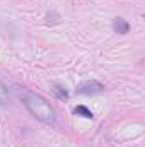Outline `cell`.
Segmentation results:
<instances>
[{"instance_id":"obj_1","label":"cell","mask_w":145,"mask_h":147,"mask_svg":"<svg viewBox=\"0 0 145 147\" xmlns=\"http://www.w3.org/2000/svg\"><path fill=\"white\" fill-rule=\"evenodd\" d=\"M22 103L36 120L43 121V123H48V125L55 123V120H56L55 110L43 96H39L36 92H31V91H26L22 94Z\"/></svg>"},{"instance_id":"obj_2","label":"cell","mask_w":145,"mask_h":147,"mask_svg":"<svg viewBox=\"0 0 145 147\" xmlns=\"http://www.w3.org/2000/svg\"><path fill=\"white\" fill-rule=\"evenodd\" d=\"M104 91V84H101L99 80H85L82 82L79 87H77V94H84V96H96V94H101Z\"/></svg>"},{"instance_id":"obj_3","label":"cell","mask_w":145,"mask_h":147,"mask_svg":"<svg viewBox=\"0 0 145 147\" xmlns=\"http://www.w3.org/2000/svg\"><path fill=\"white\" fill-rule=\"evenodd\" d=\"M113 29L118 34H126L130 31V22L123 17H114L113 19Z\"/></svg>"},{"instance_id":"obj_4","label":"cell","mask_w":145,"mask_h":147,"mask_svg":"<svg viewBox=\"0 0 145 147\" xmlns=\"http://www.w3.org/2000/svg\"><path fill=\"white\" fill-rule=\"evenodd\" d=\"M51 91H53V94H55V98H56L58 101H67L68 96H70L68 91H67L63 86H56V84H55V86L51 87Z\"/></svg>"},{"instance_id":"obj_5","label":"cell","mask_w":145,"mask_h":147,"mask_svg":"<svg viewBox=\"0 0 145 147\" xmlns=\"http://www.w3.org/2000/svg\"><path fill=\"white\" fill-rule=\"evenodd\" d=\"M73 113H75V115H79V116H82V118H87V120H92V118H94L92 111L89 110L87 106H84V105H79V106H75Z\"/></svg>"},{"instance_id":"obj_6","label":"cell","mask_w":145,"mask_h":147,"mask_svg":"<svg viewBox=\"0 0 145 147\" xmlns=\"http://www.w3.org/2000/svg\"><path fill=\"white\" fill-rule=\"evenodd\" d=\"M9 103V91L3 86V82L0 80V106H5Z\"/></svg>"}]
</instances>
